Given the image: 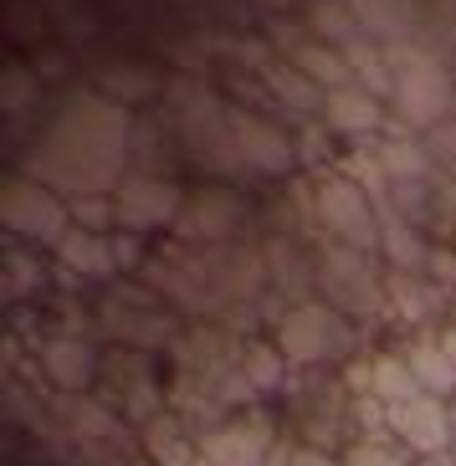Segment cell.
Returning <instances> with one entry per match:
<instances>
[{
  "label": "cell",
  "instance_id": "cell-1",
  "mask_svg": "<svg viewBox=\"0 0 456 466\" xmlns=\"http://www.w3.org/2000/svg\"><path fill=\"white\" fill-rule=\"evenodd\" d=\"M277 349H282V359H298V364H323V359L354 349V329L323 302H298L277 323Z\"/></svg>",
  "mask_w": 456,
  "mask_h": 466
},
{
  "label": "cell",
  "instance_id": "cell-2",
  "mask_svg": "<svg viewBox=\"0 0 456 466\" xmlns=\"http://www.w3.org/2000/svg\"><path fill=\"white\" fill-rule=\"evenodd\" d=\"M319 288L329 292V302L339 308V313H349V318H374L380 313V302H385V292H380V272H374V257L360 251V247L323 251Z\"/></svg>",
  "mask_w": 456,
  "mask_h": 466
},
{
  "label": "cell",
  "instance_id": "cell-3",
  "mask_svg": "<svg viewBox=\"0 0 456 466\" xmlns=\"http://www.w3.org/2000/svg\"><path fill=\"white\" fill-rule=\"evenodd\" d=\"M185 210L180 185H169L165 175H124L118 195H113V216L124 231H154V226H175Z\"/></svg>",
  "mask_w": 456,
  "mask_h": 466
},
{
  "label": "cell",
  "instance_id": "cell-4",
  "mask_svg": "<svg viewBox=\"0 0 456 466\" xmlns=\"http://www.w3.org/2000/svg\"><path fill=\"white\" fill-rule=\"evenodd\" d=\"M374 200L360 190V179H339L329 175L319 185V216L323 226H329L339 241H349V247H360V251H374L380 247V226H374Z\"/></svg>",
  "mask_w": 456,
  "mask_h": 466
},
{
  "label": "cell",
  "instance_id": "cell-5",
  "mask_svg": "<svg viewBox=\"0 0 456 466\" xmlns=\"http://www.w3.org/2000/svg\"><path fill=\"white\" fill-rule=\"evenodd\" d=\"M451 103V83H446V72L436 67V56H405L400 72H395V108H400L405 124H436Z\"/></svg>",
  "mask_w": 456,
  "mask_h": 466
},
{
  "label": "cell",
  "instance_id": "cell-6",
  "mask_svg": "<svg viewBox=\"0 0 456 466\" xmlns=\"http://www.w3.org/2000/svg\"><path fill=\"white\" fill-rule=\"evenodd\" d=\"M5 226L31 236V241H52L56 247L67 236V206L52 190L31 185V179H11L5 185Z\"/></svg>",
  "mask_w": 456,
  "mask_h": 466
},
{
  "label": "cell",
  "instance_id": "cell-7",
  "mask_svg": "<svg viewBox=\"0 0 456 466\" xmlns=\"http://www.w3.org/2000/svg\"><path fill=\"white\" fill-rule=\"evenodd\" d=\"M231 144H236V159L241 169H267V175H288L292 169V144L282 138V128H272L267 118L257 113H241L231 108Z\"/></svg>",
  "mask_w": 456,
  "mask_h": 466
},
{
  "label": "cell",
  "instance_id": "cell-8",
  "mask_svg": "<svg viewBox=\"0 0 456 466\" xmlns=\"http://www.w3.org/2000/svg\"><path fill=\"white\" fill-rule=\"evenodd\" d=\"M247 220V206H241V195L231 190H195L185 195V210L175 220V231L185 241H226Z\"/></svg>",
  "mask_w": 456,
  "mask_h": 466
},
{
  "label": "cell",
  "instance_id": "cell-9",
  "mask_svg": "<svg viewBox=\"0 0 456 466\" xmlns=\"http://www.w3.org/2000/svg\"><path fill=\"white\" fill-rule=\"evenodd\" d=\"M267 441H272V425L262 415H241L221 431H210L200 441V456L210 466H267Z\"/></svg>",
  "mask_w": 456,
  "mask_h": 466
},
{
  "label": "cell",
  "instance_id": "cell-10",
  "mask_svg": "<svg viewBox=\"0 0 456 466\" xmlns=\"http://www.w3.org/2000/svg\"><path fill=\"white\" fill-rule=\"evenodd\" d=\"M390 425H395V436L410 446V451H446V441H451V415H446V405L436 395H415L405 400V405H395V415H390Z\"/></svg>",
  "mask_w": 456,
  "mask_h": 466
},
{
  "label": "cell",
  "instance_id": "cell-11",
  "mask_svg": "<svg viewBox=\"0 0 456 466\" xmlns=\"http://www.w3.org/2000/svg\"><path fill=\"white\" fill-rule=\"evenodd\" d=\"M277 36H282V52H288V62L298 72H303L308 83H319L323 93H333V87H349V62L333 46H323V42H313V36H292L288 26H277Z\"/></svg>",
  "mask_w": 456,
  "mask_h": 466
},
{
  "label": "cell",
  "instance_id": "cell-12",
  "mask_svg": "<svg viewBox=\"0 0 456 466\" xmlns=\"http://www.w3.org/2000/svg\"><path fill=\"white\" fill-rule=\"evenodd\" d=\"M56 257L67 272H83V277H113L118 272V257H113V236H97V231H67L56 241Z\"/></svg>",
  "mask_w": 456,
  "mask_h": 466
},
{
  "label": "cell",
  "instance_id": "cell-13",
  "mask_svg": "<svg viewBox=\"0 0 456 466\" xmlns=\"http://www.w3.org/2000/svg\"><path fill=\"white\" fill-rule=\"evenodd\" d=\"M323 118L339 134H370V128H380V103H374V93L349 83V87L323 93Z\"/></svg>",
  "mask_w": 456,
  "mask_h": 466
},
{
  "label": "cell",
  "instance_id": "cell-14",
  "mask_svg": "<svg viewBox=\"0 0 456 466\" xmlns=\"http://www.w3.org/2000/svg\"><path fill=\"white\" fill-rule=\"evenodd\" d=\"M103 329H108L113 339H128V343L154 349V343H169L175 318L159 313V308H149V313H124V308H118V298H108V302H103Z\"/></svg>",
  "mask_w": 456,
  "mask_h": 466
},
{
  "label": "cell",
  "instance_id": "cell-15",
  "mask_svg": "<svg viewBox=\"0 0 456 466\" xmlns=\"http://www.w3.org/2000/svg\"><path fill=\"white\" fill-rule=\"evenodd\" d=\"M354 21L364 26V36H380V42H400L415 26V5L410 0H349Z\"/></svg>",
  "mask_w": 456,
  "mask_h": 466
},
{
  "label": "cell",
  "instance_id": "cell-16",
  "mask_svg": "<svg viewBox=\"0 0 456 466\" xmlns=\"http://www.w3.org/2000/svg\"><path fill=\"white\" fill-rule=\"evenodd\" d=\"M42 364L52 370V380L62 384V390H83V384H93L97 354L87 349V343H77V339H52L42 349Z\"/></svg>",
  "mask_w": 456,
  "mask_h": 466
},
{
  "label": "cell",
  "instance_id": "cell-17",
  "mask_svg": "<svg viewBox=\"0 0 456 466\" xmlns=\"http://www.w3.org/2000/svg\"><path fill=\"white\" fill-rule=\"evenodd\" d=\"M370 200H374V210H380V251H390V261H395L400 272L421 267V261H426V251H421V236H415L410 226L395 216V206L385 200V190L370 195Z\"/></svg>",
  "mask_w": 456,
  "mask_h": 466
},
{
  "label": "cell",
  "instance_id": "cell-18",
  "mask_svg": "<svg viewBox=\"0 0 456 466\" xmlns=\"http://www.w3.org/2000/svg\"><path fill=\"white\" fill-rule=\"evenodd\" d=\"M308 21H313V31H319L323 42H333V52L344 46V56H354L360 46H370V36H364V26L354 21V11L339 5V0H313Z\"/></svg>",
  "mask_w": 456,
  "mask_h": 466
},
{
  "label": "cell",
  "instance_id": "cell-19",
  "mask_svg": "<svg viewBox=\"0 0 456 466\" xmlns=\"http://www.w3.org/2000/svg\"><path fill=\"white\" fill-rule=\"evenodd\" d=\"M405 364H410V374L421 380V390H426V395L441 400L446 390H456V364L446 359L441 343H421V349H410V359H405Z\"/></svg>",
  "mask_w": 456,
  "mask_h": 466
},
{
  "label": "cell",
  "instance_id": "cell-20",
  "mask_svg": "<svg viewBox=\"0 0 456 466\" xmlns=\"http://www.w3.org/2000/svg\"><path fill=\"white\" fill-rule=\"evenodd\" d=\"M370 390L380 400H395V405H405V400H415V395H426V390H421V380L410 374V364H405V359H390V354H380L370 364Z\"/></svg>",
  "mask_w": 456,
  "mask_h": 466
},
{
  "label": "cell",
  "instance_id": "cell-21",
  "mask_svg": "<svg viewBox=\"0 0 456 466\" xmlns=\"http://www.w3.org/2000/svg\"><path fill=\"white\" fill-rule=\"evenodd\" d=\"M144 446H149L154 466H195V456L180 441V431H175V415H149V425H144Z\"/></svg>",
  "mask_w": 456,
  "mask_h": 466
},
{
  "label": "cell",
  "instance_id": "cell-22",
  "mask_svg": "<svg viewBox=\"0 0 456 466\" xmlns=\"http://www.w3.org/2000/svg\"><path fill=\"white\" fill-rule=\"evenodd\" d=\"M128 149H134V169H138V175H159V169L169 165V154H165V128L149 124V118H138V124L128 128Z\"/></svg>",
  "mask_w": 456,
  "mask_h": 466
},
{
  "label": "cell",
  "instance_id": "cell-23",
  "mask_svg": "<svg viewBox=\"0 0 456 466\" xmlns=\"http://www.w3.org/2000/svg\"><path fill=\"white\" fill-rule=\"evenodd\" d=\"M247 384L251 390H277V384H282V349L251 343L247 349Z\"/></svg>",
  "mask_w": 456,
  "mask_h": 466
},
{
  "label": "cell",
  "instance_id": "cell-24",
  "mask_svg": "<svg viewBox=\"0 0 456 466\" xmlns=\"http://www.w3.org/2000/svg\"><path fill=\"white\" fill-rule=\"evenodd\" d=\"M380 165L395 179H421L426 175V154L415 149V144H400V138H395V144H380Z\"/></svg>",
  "mask_w": 456,
  "mask_h": 466
},
{
  "label": "cell",
  "instance_id": "cell-25",
  "mask_svg": "<svg viewBox=\"0 0 456 466\" xmlns=\"http://www.w3.org/2000/svg\"><path fill=\"white\" fill-rule=\"evenodd\" d=\"M390 292H395V302H400V313H405V318H421V308H426V298H421V292H415V288L405 282L400 272L390 277Z\"/></svg>",
  "mask_w": 456,
  "mask_h": 466
},
{
  "label": "cell",
  "instance_id": "cell-26",
  "mask_svg": "<svg viewBox=\"0 0 456 466\" xmlns=\"http://www.w3.org/2000/svg\"><path fill=\"white\" fill-rule=\"evenodd\" d=\"M344 466H405L400 456H385V451H370V446H360V451H349Z\"/></svg>",
  "mask_w": 456,
  "mask_h": 466
},
{
  "label": "cell",
  "instance_id": "cell-27",
  "mask_svg": "<svg viewBox=\"0 0 456 466\" xmlns=\"http://www.w3.org/2000/svg\"><path fill=\"white\" fill-rule=\"evenodd\" d=\"M113 257H118V267H134V261H138V236L134 231L113 236Z\"/></svg>",
  "mask_w": 456,
  "mask_h": 466
},
{
  "label": "cell",
  "instance_id": "cell-28",
  "mask_svg": "<svg viewBox=\"0 0 456 466\" xmlns=\"http://www.w3.org/2000/svg\"><path fill=\"white\" fill-rule=\"evenodd\" d=\"M292 466H339V461H333L329 451H319V446H298V451H292Z\"/></svg>",
  "mask_w": 456,
  "mask_h": 466
},
{
  "label": "cell",
  "instance_id": "cell-29",
  "mask_svg": "<svg viewBox=\"0 0 456 466\" xmlns=\"http://www.w3.org/2000/svg\"><path fill=\"white\" fill-rule=\"evenodd\" d=\"M441 349H446V359L456 364V329H451V333H441Z\"/></svg>",
  "mask_w": 456,
  "mask_h": 466
},
{
  "label": "cell",
  "instance_id": "cell-30",
  "mask_svg": "<svg viewBox=\"0 0 456 466\" xmlns=\"http://www.w3.org/2000/svg\"><path fill=\"white\" fill-rule=\"evenodd\" d=\"M138 466H154V461H138Z\"/></svg>",
  "mask_w": 456,
  "mask_h": 466
}]
</instances>
